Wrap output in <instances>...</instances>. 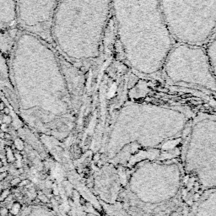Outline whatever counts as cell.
Returning a JSON list of instances; mask_svg holds the SVG:
<instances>
[{"label": "cell", "instance_id": "1", "mask_svg": "<svg viewBox=\"0 0 216 216\" xmlns=\"http://www.w3.org/2000/svg\"><path fill=\"white\" fill-rule=\"evenodd\" d=\"M17 107L38 129L61 137L72 129L76 112L59 53L34 35L19 30L9 61Z\"/></svg>", "mask_w": 216, "mask_h": 216}, {"label": "cell", "instance_id": "2", "mask_svg": "<svg viewBox=\"0 0 216 216\" xmlns=\"http://www.w3.org/2000/svg\"><path fill=\"white\" fill-rule=\"evenodd\" d=\"M117 37L129 67L150 76L161 73L175 45L159 0H112Z\"/></svg>", "mask_w": 216, "mask_h": 216}, {"label": "cell", "instance_id": "3", "mask_svg": "<svg viewBox=\"0 0 216 216\" xmlns=\"http://www.w3.org/2000/svg\"><path fill=\"white\" fill-rule=\"evenodd\" d=\"M111 16L112 0H61L51 21V46L81 69L101 55Z\"/></svg>", "mask_w": 216, "mask_h": 216}, {"label": "cell", "instance_id": "4", "mask_svg": "<svg viewBox=\"0 0 216 216\" xmlns=\"http://www.w3.org/2000/svg\"><path fill=\"white\" fill-rule=\"evenodd\" d=\"M159 4L176 43L204 47L215 37L216 0H159Z\"/></svg>", "mask_w": 216, "mask_h": 216}, {"label": "cell", "instance_id": "5", "mask_svg": "<svg viewBox=\"0 0 216 216\" xmlns=\"http://www.w3.org/2000/svg\"><path fill=\"white\" fill-rule=\"evenodd\" d=\"M186 124L187 117L179 110L147 103L128 102L117 115L113 132L129 135L140 133L142 136L169 138L183 130Z\"/></svg>", "mask_w": 216, "mask_h": 216}, {"label": "cell", "instance_id": "6", "mask_svg": "<svg viewBox=\"0 0 216 216\" xmlns=\"http://www.w3.org/2000/svg\"><path fill=\"white\" fill-rule=\"evenodd\" d=\"M161 71L174 84L190 85L214 93L215 71L212 69L204 47L175 43Z\"/></svg>", "mask_w": 216, "mask_h": 216}, {"label": "cell", "instance_id": "7", "mask_svg": "<svg viewBox=\"0 0 216 216\" xmlns=\"http://www.w3.org/2000/svg\"><path fill=\"white\" fill-rule=\"evenodd\" d=\"M61 0H15L16 23L19 30L51 45L53 15Z\"/></svg>", "mask_w": 216, "mask_h": 216}, {"label": "cell", "instance_id": "8", "mask_svg": "<svg viewBox=\"0 0 216 216\" xmlns=\"http://www.w3.org/2000/svg\"><path fill=\"white\" fill-rule=\"evenodd\" d=\"M60 63L62 72L66 79L68 88L69 91L71 100L73 102L74 110L77 112L81 105L84 87V74L80 68L74 66L71 62L59 54Z\"/></svg>", "mask_w": 216, "mask_h": 216}, {"label": "cell", "instance_id": "9", "mask_svg": "<svg viewBox=\"0 0 216 216\" xmlns=\"http://www.w3.org/2000/svg\"><path fill=\"white\" fill-rule=\"evenodd\" d=\"M17 27L15 0H0V30Z\"/></svg>", "mask_w": 216, "mask_h": 216}, {"label": "cell", "instance_id": "10", "mask_svg": "<svg viewBox=\"0 0 216 216\" xmlns=\"http://www.w3.org/2000/svg\"><path fill=\"white\" fill-rule=\"evenodd\" d=\"M8 50L9 48H6L4 45L0 44V83H3L6 86H9L13 90L11 81H10V74H9L10 58L7 57V52L11 53V51Z\"/></svg>", "mask_w": 216, "mask_h": 216}, {"label": "cell", "instance_id": "11", "mask_svg": "<svg viewBox=\"0 0 216 216\" xmlns=\"http://www.w3.org/2000/svg\"><path fill=\"white\" fill-rule=\"evenodd\" d=\"M205 52L209 59V64L214 71H215L216 63V41L215 37H214L209 42L204 46Z\"/></svg>", "mask_w": 216, "mask_h": 216}, {"label": "cell", "instance_id": "12", "mask_svg": "<svg viewBox=\"0 0 216 216\" xmlns=\"http://www.w3.org/2000/svg\"><path fill=\"white\" fill-rule=\"evenodd\" d=\"M5 152H6V159L9 163H14L15 161V156L13 152V150L11 149V147L6 146L5 147Z\"/></svg>", "mask_w": 216, "mask_h": 216}, {"label": "cell", "instance_id": "13", "mask_svg": "<svg viewBox=\"0 0 216 216\" xmlns=\"http://www.w3.org/2000/svg\"><path fill=\"white\" fill-rule=\"evenodd\" d=\"M20 209H21V205H20V204L15 202V203H14V204H12L10 209H9V213H10L11 214L16 215V214H18L19 212L20 211Z\"/></svg>", "mask_w": 216, "mask_h": 216}, {"label": "cell", "instance_id": "14", "mask_svg": "<svg viewBox=\"0 0 216 216\" xmlns=\"http://www.w3.org/2000/svg\"><path fill=\"white\" fill-rule=\"evenodd\" d=\"M10 193H11V191L9 188H6V189L2 190V192L0 193V203L4 202L10 195Z\"/></svg>", "mask_w": 216, "mask_h": 216}, {"label": "cell", "instance_id": "15", "mask_svg": "<svg viewBox=\"0 0 216 216\" xmlns=\"http://www.w3.org/2000/svg\"><path fill=\"white\" fill-rule=\"evenodd\" d=\"M15 149L18 150L19 151H21L24 150V142L20 139H15V143H14Z\"/></svg>", "mask_w": 216, "mask_h": 216}, {"label": "cell", "instance_id": "16", "mask_svg": "<svg viewBox=\"0 0 216 216\" xmlns=\"http://www.w3.org/2000/svg\"><path fill=\"white\" fill-rule=\"evenodd\" d=\"M9 214V210L6 207H0V216H8Z\"/></svg>", "mask_w": 216, "mask_h": 216}, {"label": "cell", "instance_id": "17", "mask_svg": "<svg viewBox=\"0 0 216 216\" xmlns=\"http://www.w3.org/2000/svg\"><path fill=\"white\" fill-rule=\"evenodd\" d=\"M20 182H21V180L19 179V177H15V178H14L13 180H11V182H10V186L13 187H17V186L19 185Z\"/></svg>", "mask_w": 216, "mask_h": 216}, {"label": "cell", "instance_id": "18", "mask_svg": "<svg viewBox=\"0 0 216 216\" xmlns=\"http://www.w3.org/2000/svg\"><path fill=\"white\" fill-rule=\"evenodd\" d=\"M8 176V172H0V182H3L6 177Z\"/></svg>", "mask_w": 216, "mask_h": 216}, {"label": "cell", "instance_id": "19", "mask_svg": "<svg viewBox=\"0 0 216 216\" xmlns=\"http://www.w3.org/2000/svg\"><path fill=\"white\" fill-rule=\"evenodd\" d=\"M29 182H30L29 180L26 179V180H23V181H21L19 184H20V185H22V186H26V185H27V184H28Z\"/></svg>", "mask_w": 216, "mask_h": 216}, {"label": "cell", "instance_id": "20", "mask_svg": "<svg viewBox=\"0 0 216 216\" xmlns=\"http://www.w3.org/2000/svg\"><path fill=\"white\" fill-rule=\"evenodd\" d=\"M3 166H4V162H3V161H2V160L0 159V169L2 168Z\"/></svg>", "mask_w": 216, "mask_h": 216}, {"label": "cell", "instance_id": "21", "mask_svg": "<svg viewBox=\"0 0 216 216\" xmlns=\"http://www.w3.org/2000/svg\"><path fill=\"white\" fill-rule=\"evenodd\" d=\"M0 105H1V101H0ZM0 111H1V108H0Z\"/></svg>", "mask_w": 216, "mask_h": 216}]
</instances>
